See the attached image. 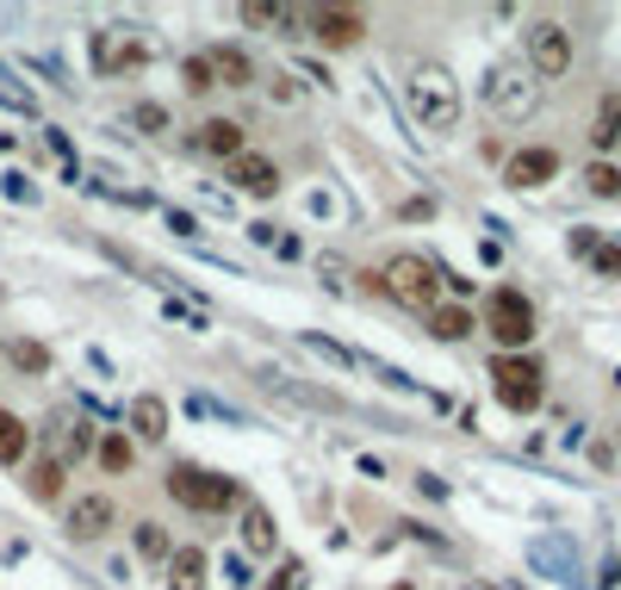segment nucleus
<instances>
[{"instance_id": "nucleus-1", "label": "nucleus", "mask_w": 621, "mask_h": 590, "mask_svg": "<svg viewBox=\"0 0 621 590\" xmlns=\"http://www.w3.org/2000/svg\"><path fill=\"white\" fill-rule=\"evenodd\" d=\"M404 106L423 131H454L460 124V81L441 62H410L404 69Z\"/></svg>"}, {"instance_id": "nucleus-2", "label": "nucleus", "mask_w": 621, "mask_h": 590, "mask_svg": "<svg viewBox=\"0 0 621 590\" xmlns=\"http://www.w3.org/2000/svg\"><path fill=\"white\" fill-rule=\"evenodd\" d=\"M379 293L404 311H435V298H441V267H435L429 255H391V262L379 267Z\"/></svg>"}, {"instance_id": "nucleus-3", "label": "nucleus", "mask_w": 621, "mask_h": 590, "mask_svg": "<svg viewBox=\"0 0 621 590\" xmlns=\"http://www.w3.org/2000/svg\"><path fill=\"white\" fill-rule=\"evenodd\" d=\"M169 497L181 503V510L217 516V510H231L243 491H236V479H224V472H205V466L181 460V466H169Z\"/></svg>"}, {"instance_id": "nucleus-4", "label": "nucleus", "mask_w": 621, "mask_h": 590, "mask_svg": "<svg viewBox=\"0 0 621 590\" xmlns=\"http://www.w3.org/2000/svg\"><path fill=\"white\" fill-rule=\"evenodd\" d=\"M541 360H528V355H497L491 360V391L503 410H516V417H528V410H541Z\"/></svg>"}, {"instance_id": "nucleus-5", "label": "nucleus", "mask_w": 621, "mask_h": 590, "mask_svg": "<svg viewBox=\"0 0 621 590\" xmlns=\"http://www.w3.org/2000/svg\"><path fill=\"white\" fill-rule=\"evenodd\" d=\"M485 106L503 124H522L541 106V81L528 75V69H516V62H503V69H491V81H485Z\"/></svg>"}, {"instance_id": "nucleus-6", "label": "nucleus", "mask_w": 621, "mask_h": 590, "mask_svg": "<svg viewBox=\"0 0 621 590\" xmlns=\"http://www.w3.org/2000/svg\"><path fill=\"white\" fill-rule=\"evenodd\" d=\"M485 329H491V342L503 348V355H516V348L535 342V305H528L516 286H497L491 305H485Z\"/></svg>"}, {"instance_id": "nucleus-7", "label": "nucleus", "mask_w": 621, "mask_h": 590, "mask_svg": "<svg viewBox=\"0 0 621 590\" xmlns=\"http://www.w3.org/2000/svg\"><path fill=\"white\" fill-rule=\"evenodd\" d=\"M566 69H572V31L559 26V19H541V26L528 31V75L559 81Z\"/></svg>"}, {"instance_id": "nucleus-8", "label": "nucleus", "mask_w": 621, "mask_h": 590, "mask_svg": "<svg viewBox=\"0 0 621 590\" xmlns=\"http://www.w3.org/2000/svg\"><path fill=\"white\" fill-rule=\"evenodd\" d=\"M112 522H119L112 497H106V491H88V497H75V503H69V516H62V535L88 547V541H100V535H106Z\"/></svg>"}, {"instance_id": "nucleus-9", "label": "nucleus", "mask_w": 621, "mask_h": 590, "mask_svg": "<svg viewBox=\"0 0 621 590\" xmlns=\"http://www.w3.org/2000/svg\"><path fill=\"white\" fill-rule=\"evenodd\" d=\"M305 26H310V38H317L324 50H355L360 38H367V19L348 13V7H317Z\"/></svg>"}, {"instance_id": "nucleus-10", "label": "nucleus", "mask_w": 621, "mask_h": 590, "mask_svg": "<svg viewBox=\"0 0 621 590\" xmlns=\"http://www.w3.org/2000/svg\"><path fill=\"white\" fill-rule=\"evenodd\" d=\"M224 181H231L236 193H248V200H274V193H279V169L267 162V155H248V150L224 169Z\"/></svg>"}, {"instance_id": "nucleus-11", "label": "nucleus", "mask_w": 621, "mask_h": 590, "mask_svg": "<svg viewBox=\"0 0 621 590\" xmlns=\"http://www.w3.org/2000/svg\"><path fill=\"white\" fill-rule=\"evenodd\" d=\"M243 124L236 119H200L193 124V150L200 155H217V162H236V155H243Z\"/></svg>"}, {"instance_id": "nucleus-12", "label": "nucleus", "mask_w": 621, "mask_h": 590, "mask_svg": "<svg viewBox=\"0 0 621 590\" xmlns=\"http://www.w3.org/2000/svg\"><path fill=\"white\" fill-rule=\"evenodd\" d=\"M143 57H150V50L138 44V38H131V31H93V62H100V69H143Z\"/></svg>"}, {"instance_id": "nucleus-13", "label": "nucleus", "mask_w": 621, "mask_h": 590, "mask_svg": "<svg viewBox=\"0 0 621 590\" xmlns=\"http://www.w3.org/2000/svg\"><path fill=\"white\" fill-rule=\"evenodd\" d=\"M559 174V150H541V143H535V150H516L510 162H503V181L510 186H541V181H553Z\"/></svg>"}, {"instance_id": "nucleus-14", "label": "nucleus", "mask_w": 621, "mask_h": 590, "mask_svg": "<svg viewBox=\"0 0 621 590\" xmlns=\"http://www.w3.org/2000/svg\"><path fill=\"white\" fill-rule=\"evenodd\" d=\"M50 460L57 466H69V460H81V454H93V429L81 417H50Z\"/></svg>"}, {"instance_id": "nucleus-15", "label": "nucleus", "mask_w": 621, "mask_h": 590, "mask_svg": "<svg viewBox=\"0 0 621 590\" xmlns=\"http://www.w3.org/2000/svg\"><path fill=\"white\" fill-rule=\"evenodd\" d=\"M205 62H212V81H217V88H255V62H248V50L212 44V50H205Z\"/></svg>"}, {"instance_id": "nucleus-16", "label": "nucleus", "mask_w": 621, "mask_h": 590, "mask_svg": "<svg viewBox=\"0 0 621 590\" xmlns=\"http://www.w3.org/2000/svg\"><path fill=\"white\" fill-rule=\"evenodd\" d=\"M205 572H212L205 547H174V559H169V590H205Z\"/></svg>"}, {"instance_id": "nucleus-17", "label": "nucleus", "mask_w": 621, "mask_h": 590, "mask_svg": "<svg viewBox=\"0 0 621 590\" xmlns=\"http://www.w3.org/2000/svg\"><path fill=\"white\" fill-rule=\"evenodd\" d=\"M7 367H19V373H31V379H38V373L57 367V355H50L38 336H7Z\"/></svg>"}, {"instance_id": "nucleus-18", "label": "nucleus", "mask_w": 621, "mask_h": 590, "mask_svg": "<svg viewBox=\"0 0 621 590\" xmlns=\"http://www.w3.org/2000/svg\"><path fill=\"white\" fill-rule=\"evenodd\" d=\"M131 429H138L143 441H162V435H169V404L155 398V391L131 398Z\"/></svg>"}, {"instance_id": "nucleus-19", "label": "nucleus", "mask_w": 621, "mask_h": 590, "mask_svg": "<svg viewBox=\"0 0 621 590\" xmlns=\"http://www.w3.org/2000/svg\"><path fill=\"white\" fill-rule=\"evenodd\" d=\"M590 143H597V150H615V143H621V93H603V100H597Z\"/></svg>"}, {"instance_id": "nucleus-20", "label": "nucleus", "mask_w": 621, "mask_h": 590, "mask_svg": "<svg viewBox=\"0 0 621 590\" xmlns=\"http://www.w3.org/2000/svg\"><path fill=\"white\" fill-rule=\"evenodd\" d=\"M429 336L435 342H466L472 336V311L466 305H435L429 311Z\"/></svg>"}, {"instance_id": "nucleus-21", "label": "nucleus", "mask_w": 621, "mask_h": 590, "mask_svg": "<svg viewBox=\"0 0 621 590\" xmlns=\"http://www.w3.org/2000/svg\"><path fill=\"white\" fill-rule=\"evenodd\" d=\"M298 19H305V13H298V7H267V0H248V7H243V26H267V31H286V38H298Z\"/></svg>"}, {"instance_id": "nucleus-22", "label": "nucleus", "mask_w": 621, "mask_h": 590, "mask_svg": "<svg viewBox=\"0 0 621 590\" xmlns=\"http://www.w3.org/2000/svg\"><path fill=\"white\" fill-rule=\"evenodd\" d=\"M243 547H248V553H274V547H279L274 516H267L262 503H248V510H243Z\"/></svg>"}, {"instance_id": "nucleus-23", "label": "nucleus", "mask_w": 621, "mask_h": 590, "mask_svg": "<svg viewBox=\"0 0 621 590\" xmlns=\"http://www.w3.org/2000/svg\"><path fill=\"white\" fill-rule=\"evenodd\" d=\"M31 448V429L26 417H13V410H0V466H19Z\"/></svg>"}, {"instance_id": "nucleus-24", "label": "nucleus", "mask_w": 621, "mask_h": 590, "mask_svg": "<svg viewBox=\"0 0 621 590\" xmlns=\"http://www.w3.org/2000/svg\"><path fill=\"white\" fill-rule=\"evenodd\" d=\"M131 547H138V559H150V566H162V559H174V541L162 522H138V535H131Z\"/></svg>"}, {"instance_id": "nucleus-25", "label": "nucleus", "mask_w": 621, "mask_h": 590, "mask_svg": "<svg viewBox=\"0 0 621 590\" xmlns=\"http://www.w3.org/2000/svg\"><path fill=\"white\" fill-rule=\"evenodd\" d=\"M93 460L106 466V472H131V460H138V448H131V441H124V435H100V441H93Z\"/></svg>"}, {"instance_id": "nucleus-26", "label": "nucleus", "mask_w": 621, "mask_h": 590, "mask_svg": "<svg viewBox=\"0 0 621 590\" xmlns=\"http://www.w3.org/2000/svg\"><path fill=\"white\" fill-rule=\"evenodd\" d=\"M62 479H69V466L38 460V466H31V497H38V503H57V497H62Z\"/></svg>"}, {"instance_id": "nucleus-27", "label": "nucleus", "mask_w": 621, "mask_h": 590, "mask_svg": "<svg viewBox=\"0 0 621 590\" xmlns=\"http://www.w3.org/2000/svg\"><path fill=\"white\" fill-rule=\"evenodd\" d=\"M584 186L597 193V200H615V193H621V169H615V162H590V169H584Z\"/></svg>"}, {"instance_id": "nucleus-28", "label": "nucleus", "mask_w": 621, "mask_h": 590, "mask_svg": "<svg viewBox=\"0 0 621 590\" xmlns=\"http://www.w3.org/2000/svg\"><path fill=\"white\" fill-rule=\"evenodd\" d=\"M181 88H186V93L217 88V81H212V62H205V57H186V62H181Z\"/></svg>"}, {"instance_id": "nucleus-29", "label": "nucleus", "mask_w": 621, "mask_h": 590, "mask_svg": "<svg viewBox=\"0 0 621 590\" xmlns=\"http://www.w3.org/2000/svg\"><path fill=\"white\" fill-rule=\"evenodd\" d=\"M131 124H138V131H169V106H155V100H138V106H131Z\"/></svg>"}, {"instance_id": "nucleus-30", "label": "nucleus", "mask_w": 621, "mask_h": 590, "mask_svg": "<svg viewBox=\"0 0 621 590\" xmlns=\"http://www.w3.org/2000/svg\"><path fill=\"white\" fill-rule=\"evenodd\" d=\"M590 267H597L603 279H621V248L615 243H597V248H590Z\"/></svg>"}, {"instance_id": "nucleus-31", "label": "nucleus", "mask_w": 621, "mask_h": 590, "mask_svg": "<svg viewBox=\"0 0 621 590\" xmlns=\"http://www.w3.org/2000/svg\"><path fill=\"white\" fill-rule=\"evenodd\" d=\"M305 348H310V355H324V360H336V367H360L348 348H336V342H324V336H305Z\"/></svg>"}, {"instance_id": "nucleus-32", "label": "nucleus", "mask_w": 621, "mask_h": 590, "mask_svg": "<svg viewBox=\"0 0 621 590\" xmlns=\"http://www.w3.org/2000/svg\"><path fill=\"white\" fill-rule=\"evenodd\" d=\"M391 590H417V584H391Z\"/></svg>"}]
</instances>
